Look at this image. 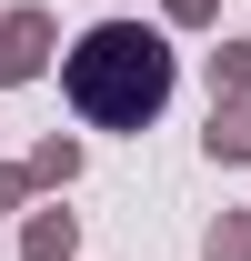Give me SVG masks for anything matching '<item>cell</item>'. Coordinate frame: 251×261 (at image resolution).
<instances>
[{"mask_svg":"<svg viewBox=\"0 0 251 261\" xmlns=\"http://www.w3.org/2000/svg\"><path fill=\"white\" fill-rule=\"evenodd\" d=\"M40 61V20H10V31H0V70H31Z\"/></svg>","mask_w":251,"mask_h":261,"instance_id":"obj_2","label":"cell"},{"mask_svg":"<svg viewBox=\"0 0 251 261\" xmlns=\"http://www.w3.org/2000/svg\"><path fill=\"white\" fill-rule=\"evenodd\" d=\"M70 100L91 111V121L131 130V121H151L161 100H171V50H161L151 31H91L81 50H70Z\"/></svg>","mask_w":251,"mask_h":261,"instance_id":"obj_1","label":"cell"}]
</instances>
